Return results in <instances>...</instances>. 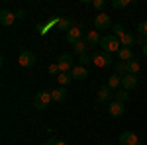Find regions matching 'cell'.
Segmentation results:
<instances>
[{"label":"cell","instance_id":"36","mask_svg":"<svg viewBox=\"0 0 147 145\" xmlns=\"http://www.w3.org/2000/svg\"><path fill=\"white\" fill-rule=\"evenodd\" d=\"M43 145H53V143H51V141H47V143H43Z\"/></svg>","mask_w":147,"mask_h":145},{"label":"cell","instance_id":"29","mask_svg":"<svg viewBox=\"0 0 147 145\" xmlns=\"http://www.w3.org/2000/svg\"><path fill=\"white\" fill-rule=\"evenodd\" d=\"M90 59H92V57L88 55V53H84V55H80V57H79V63L82 65V67H84V65H88V63H90Z\"/></svg>","mask_w":147,"mask_h":145},{"label":"cell","instance_id":"8","mask_svg":"<svg viewBox=\"0 0 147 145\" xmlns=\"http://www.w3.org/2000/svg\"><path fill=\"white\" fill-rule=\"evenodd\" d=\"M108 114L112 116V118H120L122 114H124V104L118 100H112L108 104Z\"/></svg>","mask_w":147,"mask_h":145},{"label":"cell","instance_id":"12","mask_svg":"<svg viewBox=\"0 0 147 145\" xmlns=\"http://www.w3.org/2000/svg\"><path fill=\"white\" fill-rule=\"evenodd\" d=\"M53 24L59 28V32H69V30L73 28V20H71V18H55Z\"/></svg>","mask_w":147,"mask_h":145},{"label":"cell","instance_id":"14","mask_svg":"<svg viewBox=\"0 0 147 145\" xmlns=\"http://www.w3.org/2000/svg\"><path fill=\"white\" fill-rule=\"evenodd\" d=\"M67 41L71 45H75L77 41H80V28H77V26H73L71 30L67 32Z\"/></svg>","mask_w":147,"mask_h":145},{"label":"cell","instance_id":"35","mask_svg":"<svg viewBox=\"0 0 147 145\" xmlns=\"http://www.w3.org/2000/svg\"><path fill=\"white\" fill-rule=\"evenodd\" d=\"M141 51H143V55H145V57H147V43H145V45H143V49H141Z\"/></svg>","mask_w":147,"mask_h":145},{"label":"cell","instance_id":"24","mask_svg":"<svg viewBox=\"0 0 147 145\" xmlns=\"http://www.w3.org/2000/svg\"><path fill=\"white\" fill-rule=\"evenodd\" d=\"M139 63H137L136 59H131V61H129V63H127V73H129V75H137V73H139Z\"/></svg>","mask_w":147,"mask_h":145},{"label":"cell","instance_id":"37","mask_svg":"<svg viewBox=\"0 0 147 145\" xmlns=\"http://www.w3.org/2000/svg\"><path fill=\"white\" fill-rule=\"evenodd\" d=\"M102 145H110V143H102Z\"/></svg>","mask_w":147,"mask_h":145},{"label":"cell","instance_id":"2","mask_svg":"<svg viewBox=\"0 0 147 145\" xmlns=\"http://www.w3.org/2000/svg\"><path fill=\"white\" fill-rule=\"evenodd\" d=\"M53 100L51 98V92H47V90H41V92H37L34 98V106L35 110H45L47 106H49V102Z\"/></svg>","mask_w":147,"mask_h":145},{"label":"cell","instance_id":"28","mask_svg":"<svg viewBox=\"0 0 147 145\" xmlns=\"http://www.w3.org/2000/svg\"><path fill=\"white\" fill-rule=\"evenodd\" d=\"M49 26H55V24H53V20H51V22H47V24H39V26H37L39 34H41V35H43V34H47V28H49Z\"/></svg>","mask_w":147,"mask_h":145},{"label":"cell","instance_id":"22","mask_svg":"<svg viewBox=\"0 0 147 145\" xmlns=\"http://www.w3.org/2000/svg\"><path fill=\"white\" fill-rule=\"evenodd\" d=\"M112 32H114V35H116L118 39H122V37L127 34V32L124 30V26H122V24H114V26H112Z\"/></svg>","mask_w":147,"mask_h":145},{"label":"cell","instance_id":"18","mask_svg":"<svg viewBox=\"0 0 147 145\" xmlns=\"http://www.w3.org/2000/svg\"><path fill=\"white\" fill-rule=\"evenodd\" d=\"M120 43H122V47H129V49H131V47L137 43V37L134 34H125L124 37L120 39Z\"/></svg>","mask_w":147,"mask_h":145},{"label":"cell","instance_id":"17","mask_svg":"<svg viewBox=\"0 0 147 145\" xmlns=\"http://www.w3.org/2000/svg\"><path fill=\"white\" fill-rule=\"evenodd\" d=\"M110 100H112V90L104 84V86L98 90V102H110Z\"/></svg>","mask_w":147,"mask_h":145},{"label":"cell","instance_id":"7","mask_svg":"<svg viewBox=\"0 0 147 145\" xmlns=\"http://www.w3.org/2000/svg\"><path fill=\"white\" fill-rule=\"evenodd\" d=\"M120 143L122 145H141L137 139V134L134 132H122L120 134Z\"/></svg>","mask_w":147,"mask_h":145},{"label":"cell","instance_id":"11","mask_svg":"<svg viewBox=\"0 0 147 145\" xmlns=\"http://www.w3.org/2000/svg\"><path fill=\"white\" fill-rule=\"evenodd\" d=\"M71 77L75 78V80H84V78L88 77V71H86V67H82V65H75L73 71H71Z\"/></svg>","mask_w":147,"mask_h":145},{"label":"cell","instance_id":"33","mask_svg":"<svg viewBox=\"0 0 147 145\" xmlns=\"http://www.w3.org/2000/svg\"><path fill=\"white\" fill-rule=\"evenodd\" d=\"M16 18H18V20L26 18V12H24V10H18V12H16Z\"/></svg>","mask_w":147,"mask_h":145},{"label":"cell","instance_id":"19","mask_svg":"<svg viewBox=\"0 0 147 145\" xmlns=\"http://www.w3.org/2000/svg\"><path fill=\"white\" fill-rule=\"evenodd\" d=\"M100 35H98V32H88L86 34V43H88V47H94V45L100 43Z\"/></svg>","mask_w":147,"mask_h":145},{"label":"cell","instance_id":"20","mask_svg":"<svg viewBox=\"0 0 147 145\" xmlns=\"http://www.w3.org/2000/svg\"><path fill=\"white\" fill-rule=\"evenodd\" d=\"M57 80H59V86H67L69 82L73 80V77H71V73H59Z\"/></svg>","mask_w":147,"mask_h":145},{"label":"cell","instance_id":"27","mask_svg":"<svg viewBox=\"0 0 147 145\" xmlns=\"http://www.w3.org/2000/svg\"><path fill=\"white\" fill-rule=\"evenodd\" d=\"M137 32H139V35L147 37V20H145V22H139V26H137Z\"/></svg>","mask_w":147,"mask_h":145},{"label":"cell","instance_id":"23","mask_svg":"<svg viewBox=\"0 0 147 145\" xmlns=\"http://www.w3.org/2000/svg\"><path fill=\"white\" fill-rule=\"evenodd\" d=\"M86 49H88V43H86V41H82V39L75 43V53H79V55H84V53H86Z\"/></svg>","mask_w":147,"mask_h":145},{"label":"cell","instance_id":"9","mask_svg":"<svg viewBox=\"0 0 147 145\" xmlns=\"http://www.w3.org/2000/svg\"><path fill=\"white\" fill-rule=\"evenodd\" d=\"M16 20H18V18H16V14H14V12H10V10H2V12H0V24H2L4 28L12 26Z\"/></svg>","mask_w":147,"mask_h":145},{"label":"cell","instance_id":"5","mask_svg":"<svg viewBox=\"0 0 147 145\" xmlns=\"http://www.w3.org/2000/svg\"><path fill=\"white\" fill-rule=\"evenodd\" d=\"M57 65H59V71L61 73H71L73 71V55L71 53H63V55L59 57V61H57Z\"/></svg>","mask_w":147,"mask_h":145},{"label":"cell","instance_id":"15","mask_svg":"<svg viewBox=\"0 0 147 145\" xmlns=\"http://www.w3.org/2000/svg\"><path fill=\"white\" fill-rule=\"evenodd\" d=\"M51 98L55 102H63L65 98H67V90H65V86H57L55 90H51Z\"/></svg>","mask_w":147,"mask_h":145},{"label":"cell","instance_id":"32","mask_svg":"<svg viewBox=\"0 0 147 145\" xmlns=\"http://www.w3.org/2000/svg\"><path fill=\"white\" fill-rule=\"evenodd\" d=\"M145 43H147V37H143V35H139V37H137V45H141V47H143Z\"/></svg>","mask_w":147,"mask_h":145},{"label":"cell","instance_id":"21","mask_svg":"<svg viewBox=\"0 0 147 145\" xmlns=\"http://www.w3.org/2000/svg\"><path fill=\"white\" fill-rule=\"evenodd\" d=\"M114 96H116V100H118V102H122V104H124V102L129 98V90H125V88H118Z\"/></svg>","mask_w":147,"mask_h":145},{"label":"cell","instance_id":"3","mask_svg":"<svg viewBox=\"0 0 147 145\" xmlns=\"http://www.w3.org/2000/svg\"><path fill=\"white\" fill-rule=\"evenodd\" d=\"M108 28H112V20H110V16L106 14V12H98L96 16H94V30H108Z\"/></svg>","mask_w":147,"mask_h":145},{"label":"cell","instance_id":"1","mask_svg":"<svg viewBox=\"0 0 147 145\" xmlns=\"http://www.w3.org/2000/svg\"><path fill=\"white\" fill-rule=\"evenodd\" d=\"M100 47H102V51H106V53H118L122 49V43H120V39L114 34H108L100 39Z\"/></svg>","mask_w":147,"mask_h":145},{"label":"cell","instance_id":"26","mask_svg":"<svg viewBox=\"0 0 147 145\" xmlns=\"http://www.w3.org/2000/svg\"><path fill=\"white\" fill-rule=\"evenodd\" d=\"M129 4H131L129 0H114V2H112V6L116 8V10H122V8H127Z\"/></svg>","mask_w":147,"mask_h":145},{"label":"cell","instance_id":"16","mask_svg":"<svg viewBox=\"0 0 147 145\" xmlns=\"http://www.w3.org/2000/svg\"><path fill=\"white\" fill-rule=\"evenodd\" d=\"M118 57H120V61H124V63H129V61L134 59V51H131L129 47H122V49L118 51Z\"/></svg>","mask_w":147,"mask_h":145},{"label":"cell","instance_id":"6","mask_svg":"<svg viewBox=\"0 0 147 145\" xmlns=\"http://www.w3.org/2000/svg\"><path fill=\"white\" fill-rule=\"evenodd\" d=\"M18 63L22 65V67H34L35 65V55L32 53V51H22L20 53V57H18Z\"/></svg>","mask_w":147,"mask_h":145},{"label":"cell","instance_id":"13","mask_svg":"<svg viewBox=\"0 0 147 145\" xmlns=\"http://www.w3.org/2000/svg\"><path fill=\"white\" fill-rule=\"evenodd\" d=\"M106 86H108L110 90L122 88V77H120V75H116V73H114V75H110V77H108V80H106Z\"/></svg>","mask_w":147,"mask_h":145},{"label":"cell","instance_id":"25","mask_svg":"<svg viewBox=\"0 0 147 145\" xmlns=\"http://www.w3.org/2000/svg\"><path fill=\"white\" fill-rule=\"evenodd\" d=\"M116 75H127V63H124V61H120V63H116Z\"/></svg>","mask_w":147,"mask_h":145},{"label":"cell","instance_id":"30","mask_svg":"<svg viewBox=\"0 0 147 145\" xmlns=\"http://www.w3.org/2000/svg\"><path fill=\"white\" fill-rule=\"evenodd\" d=\"M47 71H49V75H59V73H61V71H59V65H57V63H55V65H51V67L47 69Z\"/></svg>","mask_w":147,"mask_h":145},{"label":"cell","instance_id":"10","mask_svg":"<svg viewBox=\"0 0 147 145\" xmlns=\"http://www.w3.org/2000/svg\"><path fill=\"white\" fill-rule=\"evenodd\" d=\"M137 86V75H124L122 77V88L125 90H131V88H136Z\"/></svg>","mask_w":147,"mask_h":145},{"label":"cell","instance_id":"34","mask_svg":"<svg viewBox=\"0 0 147 145\" xmlns=\"http://www.w3.org/2000/svg\"><path fill=\"white\" fill-rule=\"evenodd\" d=\"M51 143H53V145H67V143H65V141H61V139H53Z\"/></svg>","mask_w":147,"mask_h":145},{"label":"cell","instance_id":"31","mask_svg":"<svg viewBox=\"0 0 147 145\" xmlns=\"http://www.w3.org/2000/svg\"><path fill=\"white\" fill-rule=\"evenodd\" d=\"M104 4H106L104 0H94V2H92V6H94L96 10H102V8H104Z\"/></svg>","mask_w":147,"mask_h":145},{"label":"cell","instance_id":"4","mask_svg":"<svg viewBox=\"0 0 147 145\" xmlns=\"http://www.w3.org/2000/svg\"><path fill=\"white\" fill-rule=\"evenodd\" d=\"M92 63L100 69L110 67L112 65V57H110V53H106V51H96V53H92Z\"/></svg>","mask_w":147,"mask_h":145}]
</instances>
